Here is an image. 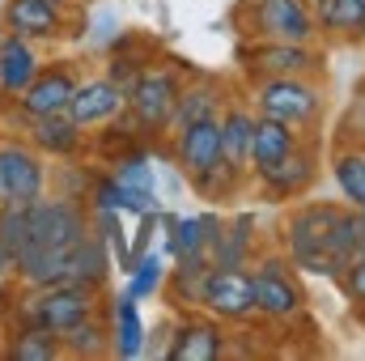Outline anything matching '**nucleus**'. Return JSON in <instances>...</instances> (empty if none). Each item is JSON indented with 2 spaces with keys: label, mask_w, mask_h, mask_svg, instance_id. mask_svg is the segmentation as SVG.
<instances>
[{
  "label": "nucleus",
  "mask_w": 365,
  "mask_h": 361,
  "mask_svg": "<svg viewBox=\"0 0 365 361\" xmlns=\"http://www.w3.org/2000/svg\"><path fill=\"white\" fill-rule=\"evenodd\" d=\"M175 153H179L182 175L191 179V187L208 200H217L221 191H230V183L238 179L230 166H225V153H221V115H208V119H195L187 123L182 132H175Z\"/></svg>",
  "instance_id": "1"
},
{
  "label": "nucleus",
  "mask_w": 365,
  "mask_h": 361,
  "mask_svg": "<svg viewBox=\"0 0 365 361\" xmlns=\"http://www.w3.org/2000/svg\"><path fill=\"white\" fill-rule=\"evenodd\" d=\"M336 204H302L289 213L284 221V247H289V264L310 276H336V264L327 255V234L336 221Z\"/></svg>",
  "instance_id": "2"
},
{
  "label": "nucleus",
  "mask_w": 365,
  "mask_h": 361,
  "mask_svg": "<svg viewBox=\"0 0 365 361\" xmlns=\"http://www.w3.org/2000/svg\"><path fill=\"white\" fill-rule=\"evenodd\" d=\"M93 310H98V289L60 280V285H30V293L17 306V319L21 323H38V327L60 336L64 327H73L77 319H86Z\"/></svg>",
  "instance_id": "3"
},
{
  "label": "nucleus",
  "mask_w": 365,
  "mask_h": 361,
  "mask_svg": "<svg viewBox=\"0 0 365 361\" xmlns=\"http://www.w3.org/2000/svg\"><path fill=\"white\" fill-rule=\"evenodd\" d=\"M179 73L162 68V64H145L140 77L128 86V115L140 123V132H166L175 119V102H179Z\"/></svg>",
  "instance_id": "4"
},
{
  "label": "nucleus",
  "mask_w": 365,
  "mask_h": 361,
  "mask_svg": "<svg viewBox=\"0 0 365 361\" xmlns=\"http://www.w3.org/2000/svg\"><path fill=\"white\" fill-rule=\"evenodd\" d=\"M90 230V213L73 195H38L30 204V243L34 247H73Z\"/></svg>",
  "instance_id": "5"
},
{
  "label": "nucleus",
  "mask_w": 365,
  "mask_h": 361,
  "mask_svg": "<svg viewBox=\"0 0 365 361\" xmlns=\"http://www.w3.org/2000/svg\"><path fill=\"white\" fill-rule=\"evenodd\" d=\"M200 306L217 319L242 323L255 315V280L247 268H208L200 280Z\"/></svg>",
  "instance_id": "6"
},
{
  "label": "nucleus",
  "mask_w": 365,
  "mask_h": 361,
  "mask_svg": "<svg viewBox=\"0 0 365 361\" xmlns=\"http://www.w3.org/2000/svg\"><path fill=\"white\" fill-rule=\"evenodd\" d=\"M247 30L255 39H280V43H310L319 34L314 13L306 0H255L247 9Z\"/></svg>",
  "instance_id": "7"
},
{
  "label": "nucleus",
  "mask_w": 365,
  "mask_h": 361,
  "mask_svg": "<svg viewBox=\"0 0 365 361\" xmlns=\"http://www.w3.org/2000/svg\"><path fill=\"white\" fill-rule=\"evenodd\" d=\"M255 111L297 128V123H310L323 111V98H319L314 86H306L302 77H259V86H255Z\"/></svg>",
  "instance_id": "8"
},
{
  "label": "nucleus",
  "mask_w": 365,
  "mask_h": 361,
  "mask_svg": "<svg viewBox=\"0 0 365 361\" xmlns=\"http://www.w3.org/2000/svg\"><path fill=\"white\" fill-rule=\"evenodd\" d=\"M251 280H255V315L284 323V319H293L302 310V289L293 280V264H284V260H259L251 268Z\"/></svg>",
  "instance_id": "9"
},
{
  "label": "nucleus",
  "mask_w": 365,
  "mask_h": 361,
  "mask_svg": "<svg viewBox=\"0 0 365 361\" xmlns=\"http://www.w3.org/2000/svg\"><path fill=\"white\" fill-rule=\"evenodd\" d=\"M43 187H47V171H43L38 149L17 145V141H4L0 145V200L34 204L43 195Z\"/></svg>",
  "instance_id": "10"
},
{
  "label": "nucleus",
  "mask_w": 365,
  "mask_h": 361,
  "mask_svg": "<svg viewBox=\"0 0 365 361\" xmlns=\"http://www.w3.org/2000/svg\"><path fill=\"white\" fill-rule=\"evenodd\" d=\"M77 77L64 68V64H51V68H38V77L17 93V111L26 119H43V115H56V111H68L73 93H77Z\"/></svg>",
  "instance_id": "11"
},
{
  "label": "nucleus",
  "mask_w": 365,
  "mask_h": 361,
  "mask_svg": "<svg viewBox=\"0 0 365 361\" xmlns=\"http://www.w3.org/2000/svg\"><path fill=\"white\" fill-rule=\"evenodd\" d=\"M242 64H247V73H259V77H302V73H310L319 64V56L306 43L259 39L255 47L242 51Z\"/></svg>",
  "instance_id": "12"
},
{
  "label": "nucleus",
  "mask_w": 365,
  "mask_h": 361,
  "mask_svg": "<svg viewBox=\"0 0 365 361\" xmlns=\"http://www.w3.org/2000/svg\"><path fill=\"white\" fill-rule=\"evenodd\" d=\"M128 111V90L110 77H93V81H81L73 102H68V115L90 128V123H106V119H119Z\"/></svg>",
  "instance_id": "13"
},
{
  "label": "nucleus",
  "mask_w": 365,
  "mask_h": 361,
  "mask_svg": "<svg viewBox=\"0 0 365 361\" xmlns=\"http://www.w3.org/2000/svg\"><path fill=\"white\" fill-rule=\"evenodd\" d=\"M225 353V336L212 319H182L170 336V361H217Z\"/></svg>",
  "instance_id": "14"
},
{
  "label": "nucleus",
  "mask_w": 365,
  "mask_h": 361,
  "mask_svg": "<svg viewBox=\"0 0 365 361\" xmlns=\"http://www.w3.org/2000/svg\"><path fill=\"white\" fill-rule=\"evenodd\" d=\"M251 243H255V217L238 213L234 221H221V230L208 243V264L212 268H247L251 260Z\"/></svg>",
  "instance_id": "15"
},
{
  "label": "nucleus",
  "mask_w": 365,
  "mask_h": 361,
  "mask_svg": "<svg viewBox=\"0 0 365 361\" xmlns=\"http://www.w3.org/2000/svg\"><path fill=\"white\" fill-rule=\"evenodd\" d=\"M4 21L21 39H60L64 34V9L47 0H9Z\"/></svg>",
  "instance_id": "16"
},
{
  "label": "nucleus",
  "mask_w": 365,
  "mask_h": 361,
  "mask_svg": "<svg viewBox=\"0 0 365 361\" xmlns=\"http://www.w3.org/2000/svg\"><path fill=\"white\" fill-rule=\"evenodd\" d=\"M30 123V145L38 153H51V158H73L81 149V136L86 128L68 115V111H56V115H43V119H26Z\"/></svg>",
  "instance_id": "17"
},
{
  "label": "nucleus",
  "mask_w": 365,
  "mask_h": 361,
  "mask_svg": "<svg viewBox=\"0 0 365 361\" xmlns=\"http://www.w3.org/2000/svg\"><path fill=\"white\" fill-rule=\"evenodd\" d=\"M110 349L123 361H136L145 353V319H140V306L128 289L110 302Z\"/></svg>",
  "instance_id": "18"
},
{
  "label": "nucleus",
  "mask_w": 365,
  "mask_h": 361,
  "mask_svg": "<svg viewBox=\"0 0 365 361\" xmlns=\"http://www.w3.org/2000/svg\"><path fill=\"white\" fill-rule=\"evenodd\" d=\"M38 68H43V60H38V51L30 47V39H21V34H4L0 39V90L4 93H21L34 77H38Z\"/></svg>",
  "instance_id": "19"
},
{
  "label": "nucleus",
  "mask_w": 365,
  "mask_h": 361,
  "mask_svg": "<svg viewBox=\"0 0 365 361\" xmlns=\"http://www.w3.org/2000/svg\"><path fill=\"white\" fill-rule=\"evenodd\" d=\"M259 115V111H255ZM302 141H297V132H293V123H284V119H272V115H259L255 119V136H251V171L259 175V171H268L276 166L284 153H293Z\"/></svg>",
  "instance_id": "20"
},
{
  "label": "nucleus",
  "mask_w": 365,
  "mask_h": 361,
  "mask_svg": "<svg viewBox=\"0 0 365 361\" xmlns=\"http://www.w3.org/2000/svg\"><path fill=\"white\" fill-rule=\"evenodd\" d=\"M255 119L251 106H225L221 111V153H225V166L234 175H242L251 166V136H255Z\"/></svg>",
  "instance_id": "21"
},
{
  "label": "nucleus",
  "mask_w": 365,
  "mask_h": 361,
  "mask_svg": "<svg viewBox=\"0 0 365 361\" xmlns=\"http://www.w3.org/2000/svg\"><path fill=\"white\" fill-rule=\"evenodd\" d=\"M365 251V208H340L336 221H331V234H327V255L336 264V280L344 276V268Z\"/></svg>",
  "instance_id": "22"
},
{
  "label": "nucleus",
  "mask_w": 365,
  "mask_h": 361,
  "mask_svg": "<svg viewBox=\"0 0 365 361\" xmlns=\"http://www.w3.org/2000/svg\"><path fill=\"white\" fill-rule=\"evenodd\" d=\"M255 179L264 183L272 195H280V200H289V195H302L310 183H314V153L310 149H293V153H284L276 166H268V171H259Z\"/></svg>",
  "instance_id": "23"
},
{
  "label": "nucleus",
  "mask_w": 365,
  "mask_h": 361,
  "mask_svg": "<svg viewBox=\"0 0 365 361\" xmlns=\"http://www.w3.org/2000/svg\"><path fill=\"white\" fill-rule=\"evenodd\" d=\"M162 230H166V247L170 255H195V251H208L212 234L221 230V217L217 213H200V217H166L162 213Z\"/></svg>",
  "instance_id": "24"
},
{
  "label": "nucleus",
  "mask_w": 365,
  "mask_h": 361,
  "mask_svg": "<svg viewBox=\"0 0 365 361\" xmlns=\"http://www.w3.org/2000/svg\"><path fill=\"white\" fill-rule=\"evenodd\" d=\"M60 345H64L68 357H102V353L110 349V323L93 310V315L77 319L73 327L60 332Z\"/></svg>",
  "instance_id": "25"
},
{
  "label": "nucleus",
  "mask_w": 365,
  "mask_h": 361,
  "mask_svg": "<svg viewBox=\"0 0 365 361\" xmlns=\"http://www.w3.org/2000/svg\"><path fill=\"white\" fill-rule=\"evenodd\" d=\"M208 115H221V90L212 81H195V86H182L179 90V102H175V119L170 128L182 132L187 123L195 119H208Z\"/></svg>",
  "instance_id": "26"
},
{
  "label": "nucleus",
  "mask_w": 365,
  "mask_h": 361,
  "mask_svg": "<svg viewBox=\"0 0 365 361\" xmlns=\"http://www.w3.org/2000/svg\"><path fill=\"white\" fill-rule=\"evenodd\" d=\"M64 353L60 336L38 327V323H21V332H13V345H9V357L13 361H51Z\"/></svg>",
  "instance_id": "27"
},
{
  "label": "nucleus",
  "mask_w": 365,
  "mask_h": 361,
  "mask_svg": "<svg viewBox=\"0 0 365 361\" xmlns=\"http://www.w3.org/2000/svg\"><path fill=\"white\" fill-rule=\"evenodd\" d=\"M331 171H336V187L344 191V200L353 208H365V145L340 149L336 162H331Z\"/></svg>",
  "instance_id": "28"
},
{
  "label": "nucleus",
  "mask_w": 365,
  "mask_h": 361,
  "mask_svg": "<svg viewBox=\"0 0 365 361\" xmlns=\"http://www.w3.org/2000/svg\"><path fill=\"white\" fill-rule=\"evenodd\" d=\"M0 247L9 251V260H17L30 247V204H0Z\"/></svg>",
  "instance_id": "29"
},
{
  "label": "nucleus",
  "mask_w": 365,
  "mask_h": 361,
  "mask_svg": "<svg viewBox=\"0 0 365 361\" xmlns=\"http://www.w3.org/2000/svg\"><path fill=\"white\" fill-rule=\"evenodd\" d=\"M128 276H132V280H128V293H132L136 302H140V298H153V293L162 289V280H166L162 255H153V251H140Z\"/></svg>",
  "instance_id": "30"
},
{
  "label": "nucleus",
  "mask_w": 365,
  "mask_h": 361,
  "mask_svg": "<svg viewBox=\"0 0 365 361\" xmlns=\"http://www.w3.org/2000/svg\"><path fill=\"white\" fill-rule=\"evenodd\" d=\"M115 179L128 183V187H153V162L145 149H132V153H119L115 158Z\"/></svg>",
  "instance_id": "31"
},
{
  "label": "nucleus",
  "mask_w": 365,
  "mask_h": 361,
  "mask_svg": "<svg viewBox=\"0 0 365 361\" xmlns=\"http://www.w3.org/2000/svg\"><path fill=\"white\" fill-rule=\"evenodd\" d=\"M331 30L336 34H357L365 17V0H331Z\"/></svg>",
  "instance_id": "32"
},
{
  "label": "nucleus",
  "mask_w": 365,
  "mask_h": 361,
  "mask_svg": "<svg viewBox=\"0 0 365 361\" xmlns=\"http://www.w3.org/2000/svg\"><path fill=\"white\" fill-rule=\"evenodd\" d=\"M340 285H344V293L353 298V302H365V251L344 268V276H340Z\"/></svg>",
  "instance_id": "33"
},
{
  "label": "nucleus",
  "mask_w": 365,
  "mask_h": 361,
  "mask_svg": "<svg viewBox=\"0 0 365 361\" xmlns=\"http://www.w3.org/2000/svg\"><path fill=\"white\" fill-rule=\"evenodd\" d=\"M344 132H349L353 141H365V86L357 90L353 106H349V115H344Z\"/></svg>",
  "instance_id": "34"
},
{
  "label": "nucleus",
  "mask_w": 365,
  "mask_h": 361,
  "mask_svg": "<svg viewBox=\"0 0 365 361\" xmlns=\"http://www.w3.org/2000/svg\"><path fill=\"white\" fill-rule=\"evenodd\" d=\"M140 68H145V64H136V60H128V56H119V60L110 64V73H106V77H110V81H119V86L128 90V86H132V81L140 77Z\"/></svg>",
  "instance_id": "35"
},
{
  "label": "nucleus",
  "mask_w": 365,
  "mask_h": 361,
  "mask_svg": "<svg viewBox=\"0 0 365 361\" xmlns=\"http://www.w3.org/2000/svg\"><path fill=\"white\" fill-rule=\"evenodd\" d=\"M9 268H13V260H9V251L0 247V272H9Z\"/></svg>",
  "instance_id": "36"
},
{
  "label": "nucleus",
  "mask_w": 365,
  "mask_h": 361,
  "mask_svg": "<svg viewBox=\"0 0 365 361\" xmlns=\"http://www.w3.org/2000/svg\"><path fill=\"white\" fill-rule=\"evenodd\" d=\"M47 4H60V9H68V4H73V0H47Z\"/></svg>",
  "instance_id": "37"
},
{
  "label": "nucleus",
  "mask_w": 365,
  "mask_h": 361,
  "mask_svg": "<svg viewBox=\"0 0 365 361\" xmlns=\"http://www.w3.org/2000/svg\"><path fill=\"white\" fill-rule=\"evenodd\" d=\"M357 34H365V17H361V30H357Z\"/></svg>",
  "instance_id": "38"
},
{
  "label": "nucleus",
  "mask_w": 365,
  "mask_h": 361,
  "mask_svg": "<svg viewBox=\"0 0 365 361\" xmlns=\"http://www.w3.org/2000/svg\"><path fill=\"white\" fill-rule=\"evenodd\" d=\"M306 4H314V0H306Z\"/></svg>",
  "instance_id": "39"
},
{
  "label": "nucleus",
  "mask_w": 365,
  "mask_h": 361,
  "mask_svg": "<svg viewBox=\"0 0 365 361\" xmlns=\"http://www.w3.org/2000/svg\"><path fill=\"white\" fill-rule=\"evenodd\" d=\"M0 204H4V200H0Z\"/></svg>",
  "instance_id": "40"
}]
</instances>
